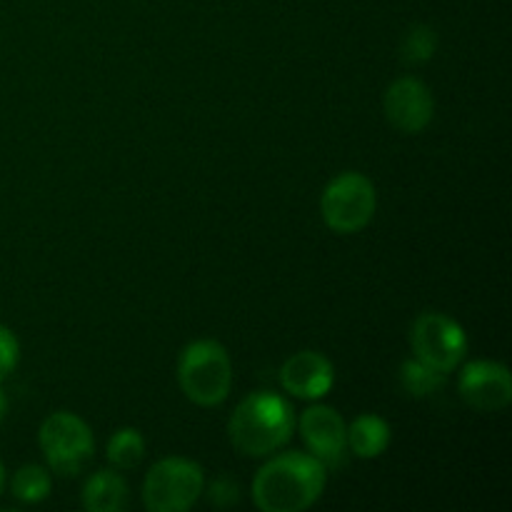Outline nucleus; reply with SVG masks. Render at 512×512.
Here are the masks:
<instances>
[{
  "label": "nucleus",
  "instance_id": "f257e3e1",
  "mask_svg": "<svg viewBox=\"0 0 512 512\" xmlns=\"http://www.w3.org/2000/svg\"><path fill=\"white\" fill-rule=\"evenodd\" d=\"M328 483V468L310 453L288 450L270 458L253 480V500L263 512H303Z\"/></svg>",
  "mask_w": 512,
  "mask_h": 512
},
{
  "label": "nucleus",
  "instance_id": "f03ea898",
  "mask_svg": "<svg viewBox=\"0 0 512 512\" xmlns=\"http://www.w3.org/2000/svg\"><path fill=\"white\" fill-rule=\"evenodd\" d=\"M295 410L283 395L258 390L238 403L230 418V443L245 458H268L293 438Z\"/></svg>",
  "mask_w": 512,
  "mask_h": 512
},
{
  "label": "nucleus",
  "instance_id": "7ed1b4c3",
  "mask_svg": "<svg viewBox=\"0 0 512 512\" xmlns=\"http://www.w3.org/2000/svg\"><path fill=\"white\" fill-rule=\"evenodd\" d=\"M178 383L190 403L215 408L233 388V360L218 340H195L185 345L178 360Z\"/></svg>",
  "mask_w": 512,
  "mask_h": 512
},
{
  "label": "nucleus",
  "instance_id": "20e7f679",
  "mask_svg": "<svg viewBox=\"0 0 512 512\" xmlns=\"http://www.w3.org/2000/svg\"><path fill=\"white\" fill-rule=\"evenodd\" d=\"M378 210V190L363 173H340L325 185L320 195V213L325 225L338 235H353L368 228Z\"/></svg>",
  "mask_w": 512,
  "mask_h": 512
},
{
  "label": "nucleus",
  "instance_id": "39448f33",
  "mask_svg": "<svg viewBox=\"0 0 512 512\" xmlns=\"http://www.w3.org/2000/svg\"><path fill=\"white\" fill-rule=\"evenodd\" d=\"M205 490V473L188 458H163L143 480V505L150 512H185Z\"/></svg>",
  "mask_w": 512,
  "mask_h": 512
},
{
  "label": "nucleus",
  "instance_id": "423d86ee",
  "mask_svg": "<svg viewBox=\"0 0 512 512\" xmlns=\"http://www.w3.org/2000/svg\"><path fill=\"white\" fill-rule=\"evenodd\" d=\"M40 450L53 473L63 478L83 473L95 455V440L88 423L73 413H53L40 425Z\"/></svg>",
  "mask_w": 512,
  "mask_h": 512
},
{
  "label": "nucleus",
  "instance_id": "0eeeda50",
  "mask_svg": "<svg viewBox=\"0 0 512 512\" xmlns=\"http://www.w3.org/2000/svg\"><path fill=\"white\" fill-rule=\"evenodd\" d=\"M410 343H413L415 358L445 375L453 373L468 353L465 330L443 313L418 315L410 330Z\"/></svg>",
  "mask_w": 512,
  "mask_h": 512
},
{
  "label": "nucleus",
  "instance_id": "6e6552de",
  "mask_svg": "<svg viewBox=\"0 0 512 512\" xmlns=\"http://www.w3.org/2000/svg\"><path fill=\"white\" fill-rule=\"evenodd\" d=\"M300 435L308 453L325 468H340L348 455V425L328 405H313L300 415Z\"/></svg>",
  "mask_w": 512,
  "mask_h": 512
},
{
  "label": "nucleus",
  "instance_id": "1a4fd4ad",
  "mask_svg": "<svg viewBox=\"0 0 512 512\" xmlns=\"http://www.w3.org/2000/svg\"><path fill=\"white\" fill-rule=\"evenodd\" d=\"M460 398L480 413H498L512 403L510 370L495 360L468 363L458 380Z\"/></svg>",
  "mask_w": 512,
  "mask_h": 512
},
{
  "label": "nucleus",
  "instance_id": "9d476101",
  "mask_svg": "<svg viewBox=\"0 0 512 512\" xmlns=\"http://www.w3.org/2000/svg\"><path fill=\"white\" fill-rule=\"evenodd\" d=\"M385 118L400 133H423L435 115V100L428 85L418 78H398L383 98Z\"/></svg>",
  "mask_w": 512,
  "mask_h": 512
},
{
  "label": "nucleus",
  "instance_id": "9b49d317",
  "mask_svg": "<svg viewBox=\"0 0 512 512\" xmlns=\"http://www.w3.org/2000/svg\"><path fill=\"white\" fill-rule=\"evenodd\" d=\"M280 385L293 398L320 400L335 385V368L323 353L300 350L280 368Z\"/></svg>",
  "mask_w": 512,
  "mask_h": 512
},
{
  "label": "nucleus",
  "instance_id": "f8f14e48",
  "mask_svg": "<svg viewBox=\"0 0 512 512\" xmlns=\"http://www.w3.org/2000/svg\"><path fill=\"white\" fill-rule=\"evenodd\" d=\"M390 438V425L380 415L363 413L353 420L348 428V450L360 460H373L388 450Z\"/></svg>",
  "mask_w": 512,
  "mask_h": 512
},
{
  "label": "nucleus",
  "instance_id": "ddd939ff",
  "mask_svg": "<svg viewBox=\"0 0 512 512\" xmlns=\"http://www.w3.org/2000/svg\"><path fill=\"white\" fill-rule=\"evenodd\" d=\"M128 505V485L113 470H98L85 480L83 508L88 512H123Z\"/></svg>",
  "mask_w": 512,
  "mask_h": 512
},
{
  "label": "nucleus",
  "instance_id": "4468645a",
  "mask_svg": "<svg viewBox=\"0 0 512 512\" xmlns=\"http://www.w3.org/2000/svg\"><path fill=\"white\" fill-rule=\"evenodd\" d=\"M445 380H448V375L430 368V365H425L423 360L418 358L405 360V363L400 365V385H403L405 393L413 395V398H428V395H435L443 388Z\"/></svg>",
  "mask_w": 512,
  "mask_h": 512
},
{
  "label": "nucleus",
  "instance_id": "2eb2a0df",
  "mask_svg": "<svg viewBox=\"0 0 512 512\" xmlns=\"http://www.w3.org/2000/svg\"><path fill=\"white\" fill-rule=\"evenodd\" d=\"M13 495L20 500V503H43L50 495V488H53V480H50L48 468L43 465H23L18 473L13 475Z\"/></svg>",
  "mask_w": 512,
  "mask_h": 512
},
{
  "label": "nucleus",
  "instance_id": "dca6fc26",
  "mask_svg": "<svg viewBox=\"0 0 512 512\" xmlns=\"http://www.w3.org/2000/svg\"><path fill=\"white\" fill-rule=\"evenodd\" d=\"M108 460L113 463V468L118 470H130L135 465H140L145 455V440L140 435V430L135 428H120L118 433H113V438L108 440Z\"/></svg>",
  "mask_w": 512,
  "mask_h": 512
},
{
  "label": "nucleus",
  "instance_id": "f3484780",
  "mask_svg": "<svg viewBox=\"0 0 512 512\" xmlns=\"http://www.w3.org/2000/svg\"><path fill=\"white\" fill-rule=\"evenodd\" d=\"M438 50V33L430 25L418 23L405 33L403 43H400V58L405 65H423Z\"/></svg>",
  "mask_w": 512,
  "mask_h": 512
},
{
  "label": "nucleus",
  "instance_id": "a211bd4d",
  "mask_svg": "<svg viewBox=\"0 0 512 512\" xmlns=\"http://www.w3.org/2000/svg\"><path fill=\"white\" fill-rule=\"evenodd\" d=\"M20 360V343L15 338V333L5 325H0V383L5 378H10L15 368H18Z\"/></svg>",
  "mask_w": 512,
  "mask_h": 512
},
{
  "label": "nucleus",
  "instance_id": "6ab92c4d",
  "mask_svg": "<svg viewBox=\"0 0 512 512\" xmlns=\"http://www.w3.org/2000/svg\"><path fill=\"white\" fill-rule=\"evenodd\" d=\"M238 500V488L235 483H230L228 478H220L215 480L213 488H210V503L215 505H230Z\"/></svg>",
  "mask_w": 512,
  "mask_h": 512
},
{
  "label": "nucleus",
  "instance_id": "aec40b11",
  "mask_svg": "<svg viewBox=\"0 0 512 512\" xmlns=\"http://www.w3.org/2000/svg\"><path fill=\"white\" fill-rule=\"evenodd\" d=\"M5 410H8V398H5V393H3V390H0V420H3Z\"/></svg>",
  "mask_w": 512,
  "mask_h": 512
},
{
  "label": "nucleus",
  "instance_id": "412c9836",
  "mask_svg": "<svg viewBox=\"0 0 512 512\" xmlns=\"http://www.w3.org/2000/svg\"><path fill=\"white\" fill-rule=\"evenodd\" d=\"M3 485H5V468H3V460H0V493H3Z\"/></svg>",
  "mask_w": 512,
  "mask_h": 512
}]
</instances>
